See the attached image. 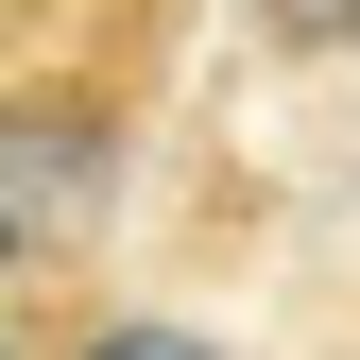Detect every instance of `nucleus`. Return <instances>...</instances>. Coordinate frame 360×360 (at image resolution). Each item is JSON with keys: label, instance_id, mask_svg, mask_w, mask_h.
I'll use <instances>...</instances> for the list:
<instances>
[{"label": "nucleus", "instance_id": "f257e3e1", "mask_svg": "<svg viewBox=\"0 0 360 360\" xmlns=\"http://www.w3.org/2000/svg\"><path fill=\"white\" fill-rule=\"evenodd\" d=\"M103 206H120V120L86 86H18L0 103V223L18 240H86Z\"/></svg>", "mask_w": 360, "mask_h": 360}, {"label": "nucleus", "instance_id": "f03ea898", "mask_svg": "<svg viewBox=\"0 0 360 360\" xmlns=\"http://www.w3.org/2000/svg\"><path fill=\"white\" fill-rule=\"evenodd\" d=\"M69 360H223V343H206V326H138V309H120V326H86Z\"/></svg>", "mask_w": 360, "mask_h": 360}, {"label": "nucleus", "instance_id": "7ed1b4c3", "mask_svg": "<svg viewBox=\"0 0 360 360\" xmlns=\"http://www.w3.org/2000/svg\"><path fill=\"white\" fill-rule=\"evenodd\" d=\"M0 275H18V223H0Z\"/></svg>", "mask_w": 360, "mask_h": 360}]
</instances>
